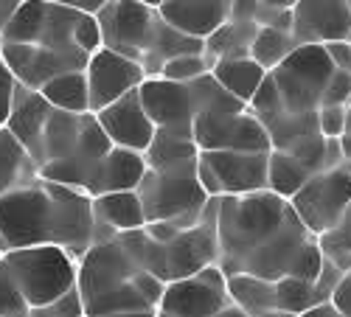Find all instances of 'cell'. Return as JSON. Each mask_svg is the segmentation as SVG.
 <instances>
[{
	"label": "cell",
	"instance_id": "3957f363",
	"mask_svg": "<svg viewBox=\"0 0 351 317\" xmlns=\"http://www.w3.org/2000/svg\"><path fill=\"white\" fill-rule=\"evenodd\" d=\"M96 17L101 25L104 48L143 65L146 76H160V68L174 56L206 53V40L171 28L155 6H146L141 0H112Z\"/></svg>",
	"mask_w": 351,
	"mask_h": 317
},
{
	"label": "cell",
	"instance_id": "1f68e13d",
	"mask_svg": "<svg viewBox=\"0 0 351 317\" xmlns=\"http://www.w3.org/2000/svg\"><path fill=\"white\" fill-rule=\"evenodd\" d=\"M28 317H87L79 286H76V290H71L68 295H62L60 301H53L48 306H40V309H32V312H28Z\"/></svg>",
	"mask_w": 351,
	"mask_h": 317
},
{
	"label": "cell",
	"instance_id": "8d00e7d4",
	"mask_svg": "<svg viewBox=\"0 0 351 317\" xmlns=\"http://www.w3.org/2000/svg\"><path fill=\"white\" fill-rule=\"evenodd\" d=\"M335 306L343 312V314H348L351 317V270L348 272H343V278H340V283H337V290H335Z\"/></svg>",
	"mask_w": 351,
	"mask_h": 317
},
{
	"label": "cell",
	"instance_id": "ab89813d",
	"mask_svg": "<svg viewBox=\"0 0 351 317\" xmlns=\"http://www.w3.org/2000/svg\"><path fill=\"white\" fill-rule=\"evenodd\" d=\"M301 317H348V314H343V312L335 306V301H326V303H320V306H312V309L304 312Z\"/></svg>",
	"mask_w": 351,
	"mask_h": 317
},
{
	"label": "cell",
	"instance_id": "6da1fadb",
	"mask_svg": "<svg viewBox=\"0 0 351 317\" xmlns=\"http://www.w3.org/2000/svg\"><path fill=\"white\" fill-rule=\"evenodd\" d=\"M217 233L219 267L228 278L317 281L326 267L317 236L298 219L289 199L270 188L245 196H219Z\"/></svg>",
	"mask_w": 351,
	"mask_h": 317
},
{
	"label": "cell",
	"instance_id": "8992f818",
	"mask_svg": "<svg viewBox=\"0 0 351 317\" xmlns=\"http://www.w3.org/2000/svg\"><path fill=\"white\" fill-rule=\"evenodd\" d=\"M335 71L326 45H298L270 76L287 112H317Z\"/></svg>",
	"mask_w": 351,
	"mask_h": 317
},
{
	"label": "cell",
	"instance_id": "ee69618b",
	"mask_svg": "<svg viewBox=\"0 0 351 317\" xmlns=\"http://www.w3.org/2000/svg\"><path fill=\"white\" fill-rule=\"evenodd\" d=\"M107 317H158V312H124V314H107Z\"/></svg>",
	"mask_w": 351,
	"mask_h": 317
},
{
	"label": "cell",
	"instance_id": "e575fe53",
	"mask_svg": "<svg viewBox=\"0 0 351 317\" xmlns=\"http://www.w3.org/2000/svg\"><path fill=\"white\" fill-rule=\"evenodd\" d=\"M324 104H337V107H351V73L346 71H335L329 88H326V96H324ZM320 104V107H324Z\"/></svg>",
	"mask_w": 351,
	"mask_h": 317
},
{
	"label": "cell",
	"instance_id": "8fae6325",
	"mask_svg": "<svg viewBox=\"0 0 351 317\" xmlns=\"http://www.w3.org/2000/svg\"><path fill=\"white\" fill-rule=\"evenodd\" d=\"M141 272H146L135 255L127 250V244L121 242V236H112L104 242H96L79 258V292L82 301H90L101 292H110L115 286L132 283Z\"/></svg>",
	"mask_w": 351,
	"mask_h": 317
},
{
	"label": "cell",
	"instance_id": "44dd1931",
	"mask_svg": "<svg viewBox=\"0 0 351 317\" xmlns=\"http://www.w3.org/2000/svg\"><path fill=\"white\" fill-rule=\"evenodd\" d=\"M93 216L96 225L110 227L112 233H132L149 225L138 191H112L93 196Z\"/></svg>",
	"mask_w": 351,
	"mask_h": 317
},
{
	"label": "cell",
	"instance_id": "d590c367",
	"mask_svg": "<svg viewBox=\"0 0 351 317\" xmlns=\"http://www.w3.org/2000/svg\"><path fill=\"white\" fill-rule=\"evenodd\" d=\"M326 51H329V60L335 62V68H337V71L351 73V40L332 42V45H326Z\"/></svg>",
	"mask_w": 351,
	"mask_h": 317
},
{
	"label": "cell",
	"instance_id": "681fc988",
	"mask_svg": "<svg viewBox=\"0 0 351 317\" xmlns=\"http://www.w3.org/2000/svg\"><path fill=\"white\" fill-rule=\"evenodd\" d=\"M348 3H351V0H348Z\"/></svg>",
	"mask_w": 351,
	"mask_h": 317
},
{
	"label": "cell",
	"instance_id": "b9f144b4",
	"mask_svg": "<svg viewBox=\"0 0 351 317\" xmlns=\"http://www.w3.org/2000/svg\"><path fill=\"white\" fill-rule=\"evenodd\" d=\"M261 6H270V9H284V12H292L301 0H258Z\"/></svg>",
	"mask_w": 351,
	"mask_h": 317
},
{
	"label": "cell",
	"instance_id": "60d3db41",
	"mask_svg": "<svg viewBox=\"0 0 351 317\" xmlns=\"http://www.w3.org/2000/svg\"><path fill=\"white\" fill-rule=\"evenodd\" d=\"M340 149H343V163L351 168V110H348V127L340 138Z\"/></svg>",
	"mask_w": 351,
	"mask_h": 317
},
{
	"label": "cell",
	"instance_id": "e0dca14e",
	"mask_svg": "<svg viewBox=\"0 0 351 317\" xmlns=\"http://www.w3.org/2000/svg\"><path fill=\"white\" fill-rule=\"evenodd\" d=\"M96 118H99L101 129L107 132V138L112 140V147L132 149L141 155L152 147V140L158 135V127L152 124V118L143 110L141 88L127 93L119 101H112L101 112H96Z\"/></svg>",
	"mask_w": 351,
	"mask_h": 317
},
{
	"label": "cell",
	"instance_id": "f546056e",
	"mask_svg": "<svg viewBox=\"0 0 351 317\" xmlns=\"http://www.w3.org/2000/svg\"><path fill=\"white\" fill-rule=\"evenodd\" d=\"M214 62L208 60L206 53H183V56H174L160 68V79L169 81H178V84H191L197 79H202L206 73H211Z\"/></svg>",
	"mask_w": 351,
	"mask_h": 317
},
{
	"label": "cell",
	"instance_id": "9a60e30c",
	"mask_svg": "<svg viewBox=\"0 0 351 317\" xmlns=\"http://www.w3.org/2000/svg\"><path fill=\"white\" fill-rule=\"evenodd\" d=\"M292 37L298 45H332L351 40L348 0H301L292 9Z\"/></svg>",
	"mask_w": 351,
	"mask_h": 317
},
{
	"label": "cell",
	"instance_id": "f6af8a7d",
	"mask_svg": "<svg viewBox=\"0 0 351 317\" xmlns=\"http://www.w3.org/2000/svg\"><path fill=\"white\" fill-rule=\"evenodd\" d=\"M6 250H9V244H6V239H3V233H0V258L6 255Z\"/></svg>",
	"mask_w": 351,
	"mask_h": 317
},
{
	"label": "cell",
	"instance_id": "c3c4849f",
	"mask_svg": "<svg viewBox=\"0 0 351 317\" xmlns=\"http://www.w3.org/2000/svg\"><path fill=\"white\" fill-rule=\"evenodd\" d=\"M158 317H166V314H158Z\"/></svg>",
	"mask_w": 351,
	"mask_h": 317
},
{
	"label": "cell",
	"instance_id": "d4e9b609",
	"mask_svg": "<svg viewBox=\"0 0 351 317\" xmlns=\"http://www.w3.org/2000/svg\"><path fill=\"white\" fill-rule=\"evenodd\" d=\"M228 290H230V301L250 317L278 312L276 309V281L253 278V275H230Z\"/></svg>",
	"mask_w": 351,
	"mask_h": 317
},
{
	"label": "cell",
	"instance_id": "5bb4252c",
	"mask_svg": "<svg viewBox=\"0 0 351 317\" xmlns=\"http://www.w3.org/2000/svg\"><path fill=\"white\" fill-rule=\"evenodd\" d=\"M0 56H3V62L9 65V71L23 88L37 93L56 76L84 71L87 62H90L87 56H71V53H60L40 45H23V42H6Z\"/></svg>",
	"mask_w": 351,
	"mask_h": 317
},
{
	"label": "cell",
	"instance_id": "7c38bea8",
	"mask_svg": "<svg viewBox=\"0 0 351 317\" xmlns=\"http://www.w3.org/2000/svg\"><path fill=\"white\" fill-rule=\"evenodd\" d=\"M141 101L158 129L194 140L197 99L191 84H178L160 76H149L141 84Z\"/></svg>",
	"mask_w": 351,
	"mask_h": 317
},
{
	"label": "cell",
	"instance_id": "4dcf8cb0",
	"mask_svg": "<svg viewBox=\"0 0 351 317\" xmlns=\"http://www.w3.org/2000/svg\"><path fill=\"white\" fill-rule=\"evenodd\" d=\"M28 312L32 309H28L25 298L20 295L12 272L0 262V317H28Z\"/></svg>",
	"mask_w": 351,
	"mask_h": 317
},
{
	"label": "cell",
	"instance_id": "2e32d148",
	"mask_svg": "<svg viewBox=\"0 0 351 317\" xmlns=\"http://www.w3.org/2000/svg\"><path fill=\"white\" fill-rule=\"evenodd\" d=\"M219 180L222 196H245L267 191L270 152H199Z\"/></svg>",
	"mask_w": 351,
	"mask_h": 317
},
{
	"label": "cell",
	"instance_id": "83f0119b",
	"mask_svg": "<svg viewBox=\"0 0 351 317\" xmlns=\"http://www.w3.org/2000/svg\"><path fill=\"white\" fill-rule=\"evenodd\" d=\"M315 177V171L306 168L301 160H295L287 152H270V191L284 196V199H292L309 180Z\"/></svg>",
	"mask_w": 351,
	"mask_h": 317
},
{
	"label": "cell",
	"instance_id": "d6986e66",
	"mask_svg": "<svg viewBox=\"0 0 351 317\" xmlns=\"http://www.w3.org/2000/svg\"><path fill=\"white\" fill-rule=\"evenodd\" d=\"M53 107L43 99V93L37 90H28V88H17V99H14V110H12V118H9V129L12 135L28 149V155L34 157L37 168L43 163V135H45V124L51 118Z\"/></svg>",
	"mask_w": 351,
	"mask_h": 317
},
{
	"label": "cell",
	"instance_id": "7dc6e473",
	"mask_svg": "<svg viewBox=\"0 0 351 317\" xmlns=\"http://www.w3.org/2000/svg\"><path fill=\"white\" fill-rule=\"evenodd\" d=\"M3 45H6V40H3V31H0V51H3Z\"/></svg>",
	"mask_w": 351,
	"mask_h": 317
},
{
	"label": "cell",
	"instance_id": "836d02e7",
	"mask_svg": "<svg viewBox=\"0 0 351 317\" xmlns=\"http://www.w3.org/2000/svg\"><path fill=\"white\" fill-rule=\"evenodd\" d=\"M17 88L20 81L14 79V73L9 71V65L0 56V127H6L14 110V99H17Z\"/></svg>",
	"mask_w": 351,
	"mask_h": 317
},
{
	"label": "cell",
	"instance_id": "9c48e42d",
	"mask_svg": "<svg viewBox=\"0 0 351 317\" xmlns=\"http://www.w3.org/2000/svg\"><path fill=\"white\" fill-rule=\"evenodd\" d=\"M194 143L199 152H273V140L250 107L242 112L197 115Z\"/></svg>",
	"mask_w": 351,
	"mask_h": 317
},
{
	"label": "cell",
	"instance_id": "74e56055",
	"mask_svg": "<svg viewBox=\"0 0 351 317\" xmlns=\"http://www.w3.org/2000/svg\"><path fill=\"white\" fill-rule=\"evenodd\" d=\"M53 3H62V6H71V9L87 12V14H99L112 3V0H53Z\"/></svg>",
	"mask_w": 351,
	"mask_h": 317
},
{
	"label": "cell",
	"instance_id": "7bdbcfd3",
	"mask_svg": "<svg viewBox=\"0 0 351 317\" xmlns=\"http://www.w3.org/2000/svg\"><path fill=\"white\" fill-rule=\"evenodd\" d=\"M217 317H250V314H247V312H242L237 303H230V306H225V309H222Z\"/></svg>",
	"mask_w": 351,
	"mask_h": 317
},
{
	"label": "cell",
	"instance_id": "ac0fdd59",
	"mask_svg": "<svg viewBox=\"0 0 351 317\" xmlns=\"http://www.w3.org/2000/svg\"><path fill=\"white\" fill-rule=\"evenodd\" d=\"M233 0H160V17L178 31L206 40L230 20Z\"/></svg>",
	"mask_w": 351,
	"mask_h": 317
},
{
	"label": "cell",
	"instance_id": "277c9868",
	"mask_svg": "<svg viewBox=\"0 0 351 317\" xmlns=\"http://www.w3.org/2000/svg\"><path fill=\"white\" fill-rule=\"evenodd\" d=\"M6 42L40 45L71 56H90L104 48L96 14H87L53 0H25L3 31Z\"/></svg>",
	"mask_w": 351,
	"mask_h": 317
},
{
	"label": "cell",
	"instance_id": "4fadbf2b",
	"mask_svg": "<svg viewBox=\"0 0 351 317\" xmlns=\"http://www.w3.org/2000/svg\"><path fill=\"white\" fill-rule=\"evenodd\" d=\"M84 76H87V90H90V112H101L104 107L138 90L149 79L143 65H138L130 56L115 53L110 48H101L90 56Z\"/></svg>",
	"mask_w": 351,
	"mask_h": 317
},
{
	"label": "cell",
	"instance_id": "d6a6232c",
	"mask_svg": "<svg viewBox=\"0 0 351 317\" xmlns=\"http://www.w3.org/2000/svg\"><path fill=\"white\" fill-rule=\"evenodd\" d=\"M348 110L351 107H337V104H324L317 110V121H320V132L329 140H340L346 127H348Z\"/></svg>",
	"mask_w": 351,
	"mask_h": 317
},
{
	"label": "cell",
	"instance_id": "7402d4cb",
	"mask_svg": "<svg viewBox=\"0 0 351 317\" xmlns=\"http://www.w3.org/2000/svg\"><path fill=\"white\" fill-rule=\"evenodd\" d=\"M40 177V168L28 149L12 135L9 127H0V196H6Z\"/></svg>",
	"mask_w": 351,
	"mask_h": 317
},
{
	"label": "cell",
	"instance_id": "484cf974",
	"mask_svg": "<svg viewBox=\"0 0 351 317\" xmlns=\"http://www.w3.org/2000/svg\"><path fill=\"white\" fill-rule=\"evenodd\" d=\"M43 99L62 112H90V90H87V76L84 71L56 76L40 90Z\"/></svg>",
	"mask_w": 351,
	"mask_h": 317
},
{
	"label": "cell",
	"instance_id": "ba28073f",
	"mask_svg": "<svg viewBox=\"0 0 351 317\" xmlns=\"http://www.w3.org/2000/svg\"><path fill=\"white\" fill-rule=\"evenodd\" d=\"M289 203L315 236H324L346 219L351 208V168L343 163L320 171Z\"/></svg>",
	"mask_w": 351,
	"mask_h": 317
},
{
	"label": "cell",
	"instance_id": "7a4b0ae2",
	"mask_svg": "<svg viewBox=\"0 0 351 317\" xmlns=\"http://www.w3.org/2000/svg\"><path fill=\"white\" fill-rule=\"evenodd\" d=\"M0 233L9 250L48 244L82 258L96 244L93 196L37 177L28 186L0 196Z\"/></svg>",
	"mask_w": 351,
	"mask_h": 317
},
{
	"label": "cell",
	"instance_id": "30bf717a",
	"mask_svg": "<svg viewBox=\"0 0 351 317\" xmlns=\"http://www.w3.org/2000/svg\"><path fill=\"white\" fill-rule=\"evenodd\" d=\"M228 275L219 264L202 270L191 278L166 283L158 314L166 317H217L225 306H230Z\"/></svg>",
	"mask_w": 351,
	"mask_h": 317
},
{
	"label": "cell",
	"instance_id": "ffe728a7",
	"mask_svg": "<svg viewBox=\"0 0 351 317\" xmlns=\"http://www.w3.org/2000/svg\"><path fill=\"white\" fill-rule=\"evenodd\" d=\"M146 171H149V166H146V157L141 152L112 147V152L99 166L90 196H101V194H112V191H138Z\"/></svg>",
	"mask_w": 351,
	"mask_h": 317
},
{
	"label": "cell",
	"instance_id": "603a6c76",
	"mask_svg": "<svg viewBox=\"0 0 351 317\" xmlns=\"http://www.w3.org/2000/svg\"><path fill=\"white\" fill-rule=\"evenodd\" d=\"M211 73L230 96H237L247 107L256 99V93L261 90L265 79L270 76V71L261 68L253 56H242V60H219V62H214Z\"/></svg>",
	"mask_w": 351,
	"mask_h": 317
},
{
	"label": "cell",
	"instance_id": "f35d334b",
	"mask_svg": "<svg viewBox=\"0 0 351 317\" xmlns=\"http://www.w3.org/2000/svg\"><path fill=\"white\" fill-rule=\"evenodd\" d=\"M23 3H25V0H0V31H6V25L20 12Z\"/></svg>",
	"mask_w": 351,
	"mask_h": 317
},
{
	"label": "cell",
	"instance_id": "cb8c5ba5",
	"mask_svg": "<svg viewBox=\"0 0 351 317\" xmlns=\"http://www.w3.org/2000/svg\"><path fill=\"white\" fill-rule=\"evenodd\" d=\"M258 34L256 23H245V20H228L222 23L211 37H206V56L211 62L219 60H242V56H250L253 40Z\"/></svg>",
	"mask_w": 351,
	"mask_h": 317
},
{
	"label": "cell",
	"instance_id": "4316f807",
	"mask_svg": "<svg viewBox=\"0 0 351 317\" xmlns=\"http://www.w3.org/2000/svg\"><path fill=\"white\" fill-rule=\"evenodd\" d=\"M146 166L152 171H163V168H174V166H183L191 160H199V147L191 138H178L171 132L158 129L152 147L143 152Z\"/></svg>",
	"mask_w": 351,
	"mask_h": 317
},
{
	"label": "cell",
	"instance_id": "bcb514c9",
	"mask_svg": "<svg viewBox=\"0 0 351 317\" xmlns=\"http://www.w3.org/2000/svg\"><path fill=\"white\" fill-rule=\"evenodd\" d=\"M141 3H146V6H155V9H158V6H160V0H141Z\"/></svg>",
	"mask_w": 351,
	"mask_h": 317
},
{
	"label": "cell",
	"instance_id": "f1b7e54d",
	"mask_svg": "<svg viewBox=\"0 0 351 317\" xmlns=\"http://www.w3.org/2000/svg\"><path fill=\"white\" fill-rule=\"evenodd\" d=\"M295 48H298V40L292 37V31H281V28H258L253 48H250V56L265 71L273 73L284 60H289V53Z\"/></svg>",
	"mask_w": 351,
	"mask_h": 317
},
{
	"label": "cell",
	"instance_id": "52a82bcc",
	"mask_svg": "<svg viewBox=\"0 0 351 317\" xmlns=\"http://www.w3.org/2000/svg\"><path fill=\"white\" fill-rule=\"evenodd\" d=\"M197 166H199V160L174 166V168H163V171H152V168L146 171L143 183L138 186V196L143 203L149 225L178 219L183 214L199 211L211 203L206 188L199 186Z\"/></svg>",
	"mask_w": 351,
	"mask_h": 317
},
{
	"label": "cell",
	"instance_id": "5b68a950",
	"mask_svg": "<svg viewBox=\"0 0 351 317\" xmlns=\"http://www.w3.org/2000/svg\"><path fill=\"white\" fill-rule=\"evenodd\" d=\"M12 272L20 295L25 298L28 309H40L53 301H60L79 281V258H73L62 247H20L6 250L0 258Z\"/></svg>",
	"mask_w": 351,
	"mask_h": 317
}]
</instances>
